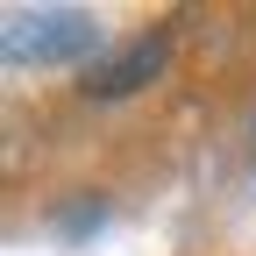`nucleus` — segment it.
Instances as JSON below:
<instances>
[{
    "instance_id": "1",
    "label": "nucleus",
    "mask_w": 256,
    "mask_h": 256,
    "mask_svg": "<svg viewBox=\"0 0 256 256\" xmlns=\"http://www.w3.org/2000/svg\"><path fill=\"white\" fill-rule=\"evenodd\" d=\"M156 64H164V36H142L136 50H121L107 72H92L86 86H92V92H136L142 78H156Z\"/></svg>"
}]
</instances>
